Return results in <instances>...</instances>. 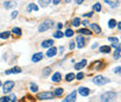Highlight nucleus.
I'll list each match as a JSON object with an SVG mask.
<instances>
[{"label":"nucleus","instance_id":"f257e3e1","mask_svg":"<svg viewBox=\"0 0 121 102\" xmlns=\"http://www.w3.org/2000/svg\"><path fill=\"white\" fill-rule=\"evenodd\" d=\"M115 99H117V93H114V92H107L100 96L101 102H114Z\"/></svg>","mask_w":121,"mask_h":102},{"label":"nucleus","instance_id":"f03ea898","mask_svg":"<svg viewBox=\"0 0 121 102\" xmlns=\"http://www.w3.org/2000/svg\"><path fill=\"white\" fill-rule=\"evenodd\" d=\"M52 24H54V22H52L51 20H45V21H43V22L39 26V31H40V33L47 31V30H49L52 27Z\"/></svg>","mask_w":121,"mask_h":102},{"label":"nucleus","instance_id":"7ed1b4c3","mask_svg":"<svg viewBox=\"0 0 121 102\" xmlns=\"http://www.w3.org/2000/svg\"><path fill=\"white\" fill-rule=\"evenodd\" d=\"M108 81H109V80H108L107 78H105V77H103V75H97V77H94V79H93V82H94L95 85H98V86H104Z\"/></svg>","mask_w":121,"mask_h":102},{"label":"nucleus","instance_id":"20e7f679","mask_svg":"<svg viewBox=\"0 0 121 102\" xmlns=\"http://www.w3.org/2000/svg\"><path fill=\"white\" fill-rule=\"evenodd\" d=\"M54 93L52 92H42V93H39L37 94V99L39 100H50V99H54Z\"/></svg>","mask_w":121,"mask_h":102},{"label":"nucleus","instance_id":"39448f33","mask_svg":"<svg viewBox=\"0 0 121 102\" xmlns=\"http://www.w3.org/2000/svg\"><path fill=\"white\" fill-rule=\"evenodd\" d=\"M13 88H14V81L8 80V81H6V82L2 85V92L6 94V93H9Z\"/></svg>","mask_w":121,"mask_h":102},{"label":"nucleus","instance_id":"423d86ee","mask_svg":"<svg viewBox=\"0 0 121 102\" xmlns=\"http://www.w3.org/2000/svg\"><path fill=\"white\" fill-rule=\"evenodd\" d=\"M76 96H77V92L73 90V92H71V93H70V94H69V95H68V96H66L62 102H75L76 99H77Z\"/></svg>","mask_w":121,"mask_h":102},{"label":"nucleus","instance_id":"0eeeda50","mask_svg":"<svg viewBox=\"0 0 121 102\" xmlns=\"http://www.w3.org/2000/svg\"><path fill=\"white\" fill-rule=\"evenodd\" d=\"M76 42H77V48H78V49H82V48L85 46V40H84V37H83L82 35H78V36H77Z\"/></svg>","mask_w":121,"mask_h":102},{"label":"nucleus","instance_id":"6e6552de","mask_svg":"<svg viewBox=\"0 0 121 102\" xmlns=\"http://www.w3.org/2000/svg\"><path fill=\"white\" fill-rule=\"evenodd\" d=\"M42 59H43V53H42V52H36V53H34L33 57H31V60H33L34 63H39V61L42 60Z\"/></svg>","mask_w":121,"mask_h":102},{"label":"nucleus","instance_id":"1a4fd4ad","mask_svg":"<svg viewBox=\"0 0 121 102\" xmlns=\"http://www.w3.org/2000/svg\"><path fill=\"white\" fill-rule=\"evenodd\" d=\"M78 93L82 95V96H89L90 94V89L86 87H79L78 88Z\"/></svg>","mask_w":121,"mask_h":102},{"label":"nucleus","instance_id":"9d476101","mask_svg":"<svg viewBox=\"0 0 121 102\" xmlns=\"http://www.w3.org/2000/svg\"><path fill=\"white\" fill-rule=\"evenodd\" d=\"M86 64H87V61L85 60V59H83V60H80L79 63H77V64H75V69L76 70H82L84 66H86Z\"/></svg>","mask_w":121,"mask_h":102},{"label":"nucleus","instance_id":"9b49d317","mask_svg":"<svg viewBox=\"0 0 121 102\" xmlns=\"http://www.w3.org/2000/svg\"><path fill=\"white\" fill-rule=\"evenodd\" d=\"M56 53H57V49L54 48V46H51V48H49V50H48V52H47V56L50 58V57L56 56Z\"/></svg>","mask_w":121,"mask_h":102},{"label":"nucleus","instance_id":"f8f14e48","mask_svg":"<svg viewBox=\"0 0 121 102\" xmlns=\"http://www.w3.org/2000/svg\"><path fill=\"white\" fill-rule=\"evenodd\" d=\"M54 45V41L52 40H45L43 41L42 43H41V46L42 48H51Z\"/></svg>","mask_w":121,"mask_h":102},{"label":"nucleus","instance_id":"ddd939ff","mask_svg":"<svg viewBox=\"0 0 121 102\" xmlns=\"http://www.w3.org/2000/svg\"><path fill=\"white\" fill-rule=\"evenodd\" d=\"M21 69L19 67V66H15V67H13V69H11V70H7L6 72H5V74H12V73H21Z\"/></svg>","mask_w":121,"mask_h":102},{"label":"nucleus","instance_id":"4468645a","mask_svg":"<svg viewBox=\"0 0 121 102\" xmlns=\"http://www.w3.org/2000/svg\"><path fill=\"white\" fill-rule=\"evenodd\" d=\"M60 79H62V74H60V72H55L54 75L51 77V80H52L54 82H60Z\"/></svg>","mask_w":121,"mask_h":102},{"label":"nucleus","instance_id":"2eb2a0df","mask_svg":"<svg viewBox=\"0 0 121 102\" xmlns=\"http://www.w3.org/2000/svg\"><path fill=\"white\" fill-rule=\"evenodd\" d=\"M90 28L93 30L94 33H97V34H100V33H101V28H100L98 24H95V23H90Z\"/></svg>","mask_w":121,"mask_h":102},{"label":"nucleus","instance_id":"dca6fc26","mask_svg":"<svg viewBox=\"0 0 121 102\" xmlns=\"http://www.w3.org/2000/svg\"><path fill=\"white\" fill-rule=\"evenodd\" d=\"M4 6H5V8L9 9V8H14L15 6H16V4H15V1H5L4 2Z\"/></svg>","mask_w":121,"mask_h":102},{"label":"nucleus","instance_id":"f3484780","mask_svg":"<svg viewBox=\"0 0 121 102\" xmlns=\"http://www.w3.org/2000/svg\"><path fill=\"white\" fill-rule=\"evenodd\" d=\"M99 51L103 52V53H109L111 52V46L109 45H103V46H100Z\"/></svg>","mask_w":121,"mask_h":102},{"label":"nucleus","instance_id":"a211bd4d","mask_svg":"<svg viewBox=\"0 0 121 102\" xmlns=\"http://www.w3.org/2000/svg\"><path fill=\"white\" fill-rule=\"evenodd\" d=\"M101 66H103V63H101V61H94V63L92 64L91 69H92V70H99Z\"/></svg>","mask_w":121,"mask_h":102},{"label":"nucleus","instance_id":"6ab92c4d","mask_svg":"<svg viewBox=\"0 0 121 102\" xmlns=\"http://www.w3.org/2000/svg\"><path fill=\"white\" fill-rule=\"evenodd\" d=\"M27 11H28V12L35 11V12H36V11H39V7H37L35 4H33V2H31V4H29V5H28V7H27Z\"/></svg>","mask_w":121,"mask_h":102},{"label":"nucleus","instance_id":"aec40b11","mask_svg":"<svg viewBox=\"0 0 121 102\" xmlns=\"http://www.w3.org/2000/svg\"><path fill=\"white\" fill-rule=\"evenodd\" d=\"M78 33H79V35L82 34V35H91L92 34V31L89 29H86V28H82V29L78 30Z\"/></svg>","mask_w":121,"mask_h":102},{"label":"nucleus","instance_id":"412c9836","mask_svg":"<svg viewBox=\"0 0 121 102\" xmlns=\"http://www.w3.org/2000/svg\"><path fill=\"white\" fill-rule=\"evenodd\" d=\"M52 93H54V95H55V96H60V95L63 94V88H60V87L56 88Z\"/></svg>","mask_w":121,"mask_h":102},{"label":"nucleus","instance_id":"4be33fe9","mask_svg":"<svg viewBox=\"0 0 121 102\" xmlns=\"http://www.w3.org/2000/svg\"><path fill=\"white\" fill-rule=\"evenodd\" d=\"M9 35H11V33H9V31H2V33H0V38L6 40V38H8V37H9Z\"/></svg>","mask_w":121,"mask_h":102},{"label":"nucleus","instance_id":"5701e85b","mask_svg":"<svg viewBox=\"0 0 121 102\" xmlns=\"http://www.w3.org/2000/svg\"><path fill=\"white\" fill-rule=\"evenodd\" d=\"M75 78H76V75L73 73H68L66 77H65V80H66V81H72Z\"/></svg>","mask_w":121,"mask_h":102},{"label":"nucleus","instance_id":"b1692460","mask_svg":"<svg viewBox=\"0 0 121 102\" xmlns=\"http://www.w3.org/2000/svg\"><path fill=\"white\" fill-rule=\"evenodd\" d=\"M12 33H13L14 35H16V36H20V35L22 34V30L20 29V28H17V27H15V28L12 29Z\"/></svg>","mask_w":121,"mask_h":102},{"label":"nucleus","instance_id":"393cba45","mask_svg":"<svg viewBox=\"0 0 121 102\" xmlns=\"http://www.w3.org/2000/svg\"><path fill=\"white\" fill-rule=\"evenodd\" d=\"M115 26H117V21H115L114 19H111V20L108 21V27H109L111 29H113Z\"/></svg>","mask_w":121,"mask_h":102},{"label":"nucleus","instance_id":"a878e982","mask_svg":"<svg viewBox=\"0 0 121 102\" xmlns=\"http://www.w3.org/2000/svg\"><path fill=\"white\" fill-rule=\"evenodd\" d=\"M29 89H30V92H33V93H36V92L39 90V87H37V85H36V84H30Z\"/></svg>","mask_w":121,"mask_h":102},{"label":"nucleus","instance_id":"bb28decb","mask_svg":"<svg viewBox=\"0 0 121 102\" xmlns=\"http://www.w3.org/2000/svg\"><path fill=\"white\" fill-rule=\"evenodd\" d=\"M63 36H64V34H63L60 30H57V31L54 33V37H55V38H62Z\"/></svg>","mask_w":121,"mask_h":102},{"label":"nucleus","instance_id":"cd10ccee","mask_svg":"<svg viewBox=\"0 0 121 102\" xmlns=\"http://www.w3.org/2000/svg\"><path fill=\"white\" fill-rule=\"evenodd\" d=\"M50 1H51V0H39V2H40V5H41L42 7H47V6L50 4Z\"/></svg>","mask_w":121,"mask_h":102},{"label":"nucleus","instance_id":"c85d7f7f","mask_svg":"<svg viewBox=\"0 0 121 102\" xmlns=\"http://www.w3.org/2000/svg\"><path fill=\"white\" fill-rule=\"evenodd\" d=\"M80 19L79 17H75L73 20H72V26H75V27H78L79 24H80Z\"/></svg>","mask_w":121,"mask_h":102},{"label":"nucleus","instance_id":"c756f323","mask_svg":"<svg viewBox=\"0 0 121 102\" xmlns=\"http://www.w3.org/2000/svg\"><path fill=\"white\" fill-rule=\"evenodd\" d=\"M120 52H121V46H119L118 49H115V52H114V58H115V59L120 58Z\"/></svg>","mask_w":121,"mask_h":102},{"label":"nucleus","instance_id":"7c9ffc66","mask_svg":"<svg viewBox=\"0 0 121 102\" xmlns=\"http://www.w3.org/2000/svg\"><path fill=\"white\" fill-rule=\"evenodd\" d=\"M73 31L71 29H66L65 30V33H64V36H66V37H71V36H73Z\"/></svg>","mask_w":121,"mask_h":102},{"label":"nucleus","instance_id":"2f4dec72","mask_svg":"<svg viewBox=\"0 0 121 102\" xmlns=\"http://www.w3.org/2000/svg\"><path fill=\"white\" fill-rule=\"evenodd\" d=\"M93 9H94L95 12H100V11H101V5H100L99 2L94 4V5H93Z\"/></svg>","mask_w":121,"mask_h":102},{"label":"nucleus","instance_id":"473e14b6","mask_svg":"<svg viewBox=\"0 0 121 102\" xmlns=\"http://www.w3.org/2000/svg\"><path fill=\"white\" fill-rule=\"evenodd\" d=\"M20 102H34V99H33L31 96H29V95H27L26 98H23Z\"/></svg>","mask_w":121,"mask_h":102},{"label":"nucleus","instance_id":"72a5a7b5","mask_svg":"<svg viewBox=\"0 0 121 102\" xmlns=\"http://www.w3.org/2000/svg\"><path fill=\"white\" fill-rule=\"evenodd\" d=\"M108 41H109V42H112V43H119L118 37H108Z\"/></svg>","mask_w":121,"mask_h":102},{"label":"nucleus","instance_id":"f704fd0d","mask_svg":"<svg viewBox=\"0 0 121 102\" xmlns=\"http://www.w3.org/2000/svg\"><path fill=\"white\" fill-rule=\"evenodd\" d=\"M50 72H51V69L50 67H45L44 71H43V75H49Z\"/></svg>","mask_w":121,"mask_h":102},{"label":"nucleus","instance_id":"c9c22d12","mask_svg":"<svg viewBox=\"0 0 121 102\" xmlns=\"http://www.w3.org/2000/svg\"><path fill=\"white\" fill-rule=\"evenodd\" d=\"M105 1H106V4H107V5H109L112 8H114V7L117 6V4H115V2H112V1H109V0H105Z\"/></svg>","mask_w":121,"mask_h":102},{"label":"nucleus","instance_id":"e433bc0d","mask_svg":"<svg viewBox=\"0 0 121 102\" xmlns=\"http://www.w3.org/2000/svg\"><path fill=\"white\" fill-rule=\"evenodd\" d=\"M9 101H11L9 96H5V98H1L0 99V102H9Z\"/></svg>","mask_w":121,"mask_h":102},{"label":"nucleus","instance_id":"4c0bfd02","mask_svg":"<svg viewBox=\"0 0 121 102\" xmlns=\"http://www.w3.org/2000/svg\"><path fill=\"white\" fill-rule=\"evenodd\" d=\"M76 78L78 79V80H82L83 78H84V73H82V72H79L77 75H76Z\"/></svg>","mask_w":121,"mask_h":102},{"label":"nucleus","instance_id":"58836bf2","mask_svg":"<svg viewBox=\"0 0 121 102\" xmlns=\"http://www.w3.org/2000/svg\"><path fill=\"white\" fill-rule=\"evenodd\" d=\"M114 73H121V66H118L114 69Z\"/></svg>","mask_w":121,"mask_h":102},{"label":"nucleus","instance_id":"ea45409f","mask_svg":"<svg viewBox=\"0 0 121 102\" xmlns=\"http://www.w3.org/2000/svg\"><path fill=\"white\" fill-rule=\"evenodd\" d=\"M69 48H70V50H73V49H75V42H70Z\"/></svg>","mask_w":121,"mask_h":102},{"label":"nucleus","instance_id":"a19ab883","mask_svg":"<svg viewBox=\"0 0 121 102\" xmlns=\"http://www.w3.org/2000/svg\"><path fill=\"white\" fill-rule=\"evenodd\" d=\"M17 14H19V13H17L16 11H14V12L12 13V15H11V17H12V19H15V17L17 16Z\"/></svg>","mask_w":121,"mask_h":102},{"label":"nucleus","instance_id":"79ce46f5","mask_svg":"<svg viewBox=\"0 0 121 102\" xmlns=\"http://www.w3.org/2000/svg\"><path fill=\"white\" fill-rule=\"evenodd\" d=\"M80 23L84 24V26H89V21H87V20H84V21H82Z\"/></svg>","mask_w":121,"mask_h":102},{"label":"nucleus","instance_id":"37998d69","mask_svg":"<svg viewBox=\"0 0 121 102\" xmlns=\"http://www.w3.org/2000/svg\"><path fill=\"white\" fill-rule=\"evenodd\" d=\"M93 15V12H90V13H86V14H84V16H86V17H91Z\"/></svg>","mask_w":121,"mask_h":102},{"label":"nucleus","instance_id":"c03bdc74","mask_svg":"<svg viewBox=\"0 0 121 102\" xmlns=\"http://www.w3.org/2000/svg\"><path fill=\"white\" fill-rule=\"evenodd\" d=\"M60 2V0H52V4L54 5H58Z\"/></svg>","mask_w":121,"mask_h":102},{"label":"nucleus","instance_id":"a18cd8bd","mask_svg":"<svg viewBox=\"0 0 121 102\" xmlns=\"http://www.w3.org/2000/svg\"><path fill=\"white\" fill-rule=\"evenodd\" d=\"M62 27H63L62 23H58V24H57V28H58V29H62Z\"/></svg>","mask_w":121,"mask_h":102},{"label":"nucleus","instance_id":"49530a36","mask_svg":"<svg viewBox=\"0 0 121 102\" xmlns=\"http://www.w3.org/2000/svg\"><path fill=\"white\" fill-rule=\"evenodd\" d=\"M117 24H118V28L121 30V22H117Z\"/></svg>","mask_w":121,"mask_h":102},{"label":"nucleus","instance_id":"de8ad7c7","mask_svg":"<svg viewBox=\"0 0 121 102\" xmlns=\"http://www.w3.org/2000/svg\"><path fill=\"white\" fill-rule=\"evenodd\" d=\"M63 51H64V48H63V46H60V52L62 53Z\"/></svg>","mask_w":121,"mask_h":102},{"label":"nucleus","instance_id":"09e8293b","mask_svg":"<svg viewBox=\"0 0 121 102\" xmlns=\"http://www.w3.org/2000/svg\"><path fill=\"white\" fill-rule=\"evenodd\" d=\"M83 1H84V0H77V4H78V5H80Z\"/></svg>","mask_w":121,"mask_h":102},{"label":"nucleus","instance_id":"8fccbe9b","mask_svg":"<svg viewBox=\"0 0 121 102\" xmlns=\"http://www.w3.org/2000/svg\"><path fill=\"white\" fill-rule=\"evenodd\" d=\"M65 2H66V4H69V2H71V0H65Z\"/></svg>","mask_w":121,"mask_h":102},{"label":"nucleus","instance_id":"3c124183","mask_svg":"<svg viewBox=\"0 0 121 102\" xmlns=\"http://www.w3.org/2000/svg\"><path fill=\"white\" fill-rule=\"evenodd\" d=\"M11 102H15V100H11Z\"/></svg>","mask_w":121,"mask_h":102},{"label":"nucleus","instance_id":"603ef678","mask_svg":"<svg viewBox=\"0 0 121 102\" xmlns=\"http://www.w3.org/2000/svg\"><path fill=\"white\" fill-rule=\"evenodd\" d=\"M0 86H1V81H0Z\"/></svg>","mask_w":121,"mask_h":102}]
</instances>
